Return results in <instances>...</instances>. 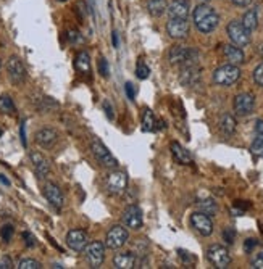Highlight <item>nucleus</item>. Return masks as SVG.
I'll return each mask as SVG.
<instances>
[{"instance_id":"nucleus-1","label":"nucleus","mask_w":263,"mask_h":269,"mask_svg":"<svg viewBox=\"0 0 263 269\" xmlns=\"http://www.w3.org/2000/svg\"><path fill=\"white\" fill-rule=\"evenodd\" d=\"M192 19H194L195 28L199 29L202 34H210L213 33L220 24V15L216 13L213 7L209 3H200L197 5L192 12Z\"/></svg>"},{"instance_id":"nucleus-47","label":"nucleus","mask_w":263,"mask_h":269,"mask_svg":"<svg viewBox=\"0 0 263 269\" xmlns=\"http://www.w3.org/2000/svg\"><path fill=\"white\" fill-rule=\"evenodd\" d=\"M24 129H26V123L21 124V142H23V145L26 147V133H24Z\"/></svg>"},{"instance_id":"nucleus-10","label":"nucleus","mask_w":263,"mask_h":269,"mask_svg":"<svg viewBox=\"0 0 263 269\" xmlns=\"http://www.w3.org/2000/svg\"><path fill=\"white\" fill-rule=\"evenodd\" d=\"M128 187V174L124 171H112L107 177V190L110 194H123Z\"/></svg>"},{"instance_id":"nucleus-31","label":"nucleus","mask_w":263,"mask_h":269,"mask_svg":"<svg viewBox=\"0 0 263 269\" xmlns=\"http://www.w3.org/2000/svg\"><path fill=\"white\" fill-rule=\"evenodd\" d=\"M18 269H40L42 265L37 261V260H33V258H24L18 263Z\"/></svg>"},{"instance_id":"nucleus-7","label":"nucleus","mask_w":263,"mask_h":269,"mask_svg":"<svg viewBox=\"0 0 263 269\" xmlns=\"http://www.w3.org/2000/svg\"><path fill=\"white\" fill-rule=\"evenodd\" d=\"M128 238H129V232L124 226H113L107 232V235H105V247L116 250V248L123 247L128 242Z\"/></svg>"},{"instance_id":"nucleus-12","label":"nucleus","mask_w":263,"mask_h":269,"mask_svg":"<svg viewBox=\"0 0 263 269\" xmlns=\"http://www.w3.org/2000/svg\"><path fill=\"white\" fill-rule=\"evenodd\" d=\"M166 31H168L170 37L173 39H186L191 31V24L188 19L170 18V21L166 23Z\"/></svg>"},{"instance_id":"nucleus-26","label":"nucleus","mask_w":263,"mask_h":269,"mask_svg":"<svg viewBox=\"0 0 263 269\" xmlns=\"http://www.w3.org/2000/svg\"><path fill=\"white\" fill-rule=\"evenodd\" d=\"M158 128V121H157L154 111L145 108L144 113H142V131L145 133H152V131H155Z\"/></svg>"},{"instance_id":"nucleus-50","label":"nucleus","mask_w":263,"mask_h":269,"mask_svg":"<svg viewBox=\"0 0 263 269\" xmlns=\"http://www.w3.org/2000/svg\"><path fill=\"white\" fill-rule=\"evenodd\" d=\"M0 181H2V182H3V184H7V185L10 184V182H8L7 179H5V177H3V176H0Z\"/></svg>"},{"instance_id":"nucleus-32","label":"nucleus","mask_w":263,"mask_h":269,"mask_svg":"<svg viewBox=\"0 0 263 269\" xmlns=\"http://www.w3.org/2000/svg\"><path fill=\"white\" fill-rule=\"evenodd\" d=\"M136 76H138V79H147L150 76V68L145 65L144 62H139L138 67H136Z\"/></svg>"},{"instance_id":"nucleus-18","label":"nucleus","mask_w":263,"mask_h":269,"mask_svg":"<svg viewBox=\"0 0 263 269\" xmlns=\"http://www.w3.org/2000/svg\"><path fill=\"white\" fill-rule=\"evenodd\" d=\"M34 139H36V144L39 147H42V149H50V147H53L57 144L58 133L52 128H42L36 133Z\"/></svg>"},{"instance_id":"nucleus-45","label":"nucleus","mask_w":263,"mask_h":269,"mask_svg":"<svg viewBox=\"0 0 263 269\" xmlns=\"http://www.w3.org/2000/svg\"><path fill=\"white\" fill-rule=\"evenodd\" d=\"M124 90H126V95H128V99H129V100H134L136 92H134L133 84H131V83H126V84H124Z\"/></svg>"},{"instance_id":"nucleus-39","label":"nucleus","mask_w":263,"mask_h":269,"mask_svg":"<svg viewBox=\"0 0 263 269\" xmlns=\"http://www.w3.org/2000/svg\"><path fill=\"white\" fill-rule=\"evenodd\" d=\"M252 268L254 269H263V252H260L259 255H257L254 260H252Z\"/></svg>"},{"instance_id":"nucleus-34","label":"nucleus","mask_w":263,"mask_h":269,"mask_svg":"<svg viewBox=\"0 0 263 269\" xmlns=\"http://www.w3.org/2000/svg\"><path fill=\"white\" fill-rule=\"evenodd\" d=\"M37 108L40 111H50L52 108H57V101H53L50 97H42L40 103L37 105Z\"/></svg>"},{"instance_id":"nucleus-37","label":"nucleus","mask_w":263,"mask_h":269,"mask_svg":"<svg viewBox=\"0 0 263 269\" xmlns=\"http://www.w3.org/2000/svg\"><path fill=\"white\" fill-rule=\"evenodd\" d=\"M99 73L100 76H104V78H108V63H107V60L105 58H100L99 60Z\"/></svg>"},{"instance_id":"nucleus-53","label":"nucleus","mask_w":263,"mask_h":269,"mask_svg":"<svg viewBox=\"0 0 263 269\" xmlns=\"http://www.w3.org/2000/svg\"><path fill=\"white\" fill-rule=\"evenodd\" d=\"M0 68H2V62H0Z\"/></svg>"},{"instance_id":"nucleus-20","label":"nucleus","mask_w":263,"mask_h":269,"mask_svg":"<svg viewBox=\"0 0 263 269\" xmlns=\"http://www.w3.org/2000/svg\"><path fill=\"white\" fill-rule=\"evenodd\" d=\"M223 53L226 60L229 62L231 65H236V67H239L245 62V55L242 52L241 47H237L234 44H229V45H223Z\"/></svg>"},{"instance_id":"nucleus-5","label":"nucleus","mask_w":263,"mask_h":269,"mask_svg":"<svg viewBox=\"0 0 263 269\" xmlns=\"http://www.w3.org/2000/svg\"><path fill=\"white\" fill-rule=\"evenodd\" d=\"M226 33H228V37L231 39V42L237 45V47H247L250 44V33L242 26L241 21L237 19H232V21L228 24L226 28Z\"/></svg>"},{"instance_id":"nucleus-27","label":"nucleus","mask_w":263,"mask_h":269,"mask_svg":"<svg viewBox=\"0 0 263 269\" xmlns=\"http://www.w3.org/2000/svg\"><path fill=\"white\" fill-rule=\"evenodd\" d=\"M220 131L226 137H229V135L234 134V131H236V119H234V116H231V115H223V116H221V119H220Z\"/></svg>"},{"instance_id":"nucleus-43","label":"nucleus","mask_w":263,"mask_h":269,"mask_svg":"<svg viewBox=\"0 0 263 269\" xmlns=\"http://www.w3.org/2000/svg\"><path fill=\"white\" fill-rule=\"evenodd\" d=\"M257 245H259V242H257V238H247L245 243H244V248H245V252H247V253H250Z\"/></svg>"},{"instance_id":"nucleus-2","label":"nucleus","mask_w":263,"mask_h":269,"mask_svg":"<svg viewBox=\"0 0 263 269\" xmlns=\"http://www.w3.org/2000/svg\"><path fill=\"white\" fill-rule=\"evenodd\" d=\"M241 78V69L236 65H223V67L216 68L213 71V83L221 87H229V85L236 84Z\"/></svg>"},{"instance_id":"nucleus-15","label":"nucleus","mask_w":263,"mask_h":269,"mask_svg":"<svg viewBox=\"0 0 263 269\" xmlns=\"http://www.w3.org/2000/svg\"><path fill=\"white\" fill-rule=\"evenodd\" d=\"M44 197L47 199V202L52 205L55 210H62L63 205H65V197H63V192L60 190V187L53 182H47L44 184Z\"/></svg>"},{"instance_id":"nucleus-21","label":"nucleus","mask_w":263,"mask_h":269,"mask_svg":"<svg viewBox=\"0 0 263 269\" xmlns=\"http://www.w3.org/2000/svg\"><path fill=\"white\" fill-rule=\"evenodd\" d=\"M199 67L197 65H186L183 67V71H181V76H179V81L183 83L184 85H192L195 84L197 81L200 78V73H199Z\"/></svg>"},{"instance_id":"nucleus-42","label":"nucleus","mask_w":263,"mask_h":269,"mask_svg":"<svg viewBox=\"0 0 263 269\" xmlns=\"http://www.w3.org/2000/svg\"><path fill=\"white\" fill-rule=\"evenodd\" d=\"M13 268V261L10 256H3L0 258V269H12Z\"/></svg>"},{"instance_id":"nucleus-40","label":"nucleus","mask_w":263,"mask_h":269,"mask_svg":"<svg viewBox=\"0 0 263 269\" xmlns=\"http://www.w3.org/2000/svg\"><path fill=\"white\" fill-rule=\"evenodd\" d=\"M104 110H105V113H107V118L108 119H113L115 118L113 106H112V103H110L108 100H104Z\"/></svg>"},{"instance_id":"nucleus-36","label":"nucleus","mask_w":263,"mask_h":269,"mask_svg":"<svg viewBox=\"0 0 263 269\" xmlns=\"http://www.w3.org/2000/svg\"><path fill=\"white\" fill-rule=\"evenodd\" d=\"M252 76H254L255 84L260 85V87H263V62L254 69V73H252Z\"/></svg>"},{"instance_id":"nucleus-19","label":"nucleus","mask_w":263,"mask_h":269,"mask_svg":"<svg viewBox=\"0 0 263 269\" xmlns=\"http://www.w3.org/2000/svg\"><path fill=\"white\" fill-rule=\"evenodd\" d=\"M189 0H171L166 7V12H168L170 18H183L188 19L189 17Z\"/></svg>"},{"instance_id":"nucleus-6","label":"nucleus","mask_w":263,"mask_h":269,"mask_svg":"<svg viewBox=\"0 0 263 269\" xmlns=\"http://www.w3.org/2000/svg\"><path fill=\"white\" fill-rule=\"evenodd\" d=\"M207 258H209V261L211 265L218 269H225L229 266V263H231V255H229V252H228V248L223 245H218V243L209 247V250H207Z\"/></svg>"},{"instance_id":"nucleus-25","label":"nucleus","mask_w":263,"mask_h":269,"mask_svg":"<svg viewBox=\"0 0 263 269\" xmlns=\"http://www.w3.org/2000/svg\"><path fill=\"white\" fill-rule=\"evenodd\" d=\"M242 26H244L247 31L252 33L255 31L257 26H259V13H257L255 8L252 10H247V12L244 13V17H242Z\"/></svg>"},{"instance_id":"nucleus-30","label":"nucleus","mask_w":263,"mask_h":269,"mask_svg":"<svg viewBox=\"0 0 263 269\" xmlns=\"http://www.w3.org/2000/svg\"><path fill=\"white\" fill-rule=\"evenodd\" d=\"M15 103H13V99L10 95H2L0 97V111L2 113H7V115H12L15 113Z\"/></svg>"},{"instance_id":"nucleus-38","label":"nucleus","mask_w":263,"mask_h":269,"mask_svg":"<svg viewBox=\"0 0 263 269\" xmlns=\"http://www.w3.org/2000/svg\"><path fill=\"white\" fill-rule=\"evenodd\" d=\"M223 238L228 243H234V238H236V231L232 227H226L223 231Z\"/></svg>"},{"instance_id":"nucleus-13","label":"nucleus","mask_w":263,"mask_h":269,"mask_svg":"<svg viewBox=\"0 0 263 269\" xmlns=\"http://www.w3.org/2000/svg\"><path fill=\"white\" fill-rule=\"evenodd\" d=\"M191 224L200 235H204V237H209L211 232H213V222H211V218L202 211H197L191 216Z\"/></svg>"},{"instance_id":"nucleus-35","label":"nucleus","mask_w":263,"mask_h":269,"mask_svg":"<svg viewBox=\"0 0 263 269\" xmlns=\"http://www.w3.org/2000/svg\"><path fill=\"white\" fill-rule=\"evenodd\" d=\"M250 151H252V155L263 158V139H254V142H252V145H250Z\"/></svg>"},{"instance_id":"nucleus-41","label":"nucleus","mask_w":263,"mask_h":269,"mask_svg":"<svg viewBox=\"0 0 263 269\" xmlns=\"http://www.w3.org/2000/svg\"><path fill=\"white\" fill-rule=\"evenodd\" d=\"M255 139H263V119L255 121Z\"/></svg>"},{"instance_id":"nucleus-49","label":"nucleus","mask_w":263,"mask_h":269,"mask_svg":"<svg viewBox=\"0 0 263 269\" xmlns=\"http://www.w3.org/2000/svg\"><path fill=\"white\" fill-rule=\"evenodd\" d=\"M112 37H113V45H115V47H118V34L113 33Z\"/></svg>"},{"instance_id":"nucleus-29","label":"nucleus","mask_w":263,"mask_h":269,"mask_svg":"<svg viewBox=\"0 0 263 269\" xmlns=\"http://www.w3.org/2000/svg\"><path fill=\"white\" fill-rule=\"evenodd\" d=\"M197 208H199L202 213L209 215V216L215 215V213L218 211V205H216V202L211 200V199H209V200H199V202H197Z\"/></svg>"},{"instance_id":"nucleus-11","label":"nucleus","mask_w":263,"mask_h":269,"mask_svg":"<svg viewBox=\"0 0 263 269\" xmlns=\"http://www.w3.org/2000/svg\"><path fill=\"white\" fill-rule=\"evenodd\" d=\"M123 222L126 227H129V229H134V231L140 229L144 224L142 210H140L138 205H129L123 211Z\"/></svg>"},{"instance_id":"nucleus-51","label":"nucleus","mask_w":263,"mask_h":269,"mask_svg":"<svg viewBox=\"0 0 263 269\" xmlns=\"http://www.w3.org/2000/svg\"><path fill=\"white\" fill-rule=\"evenodd\" d=\"M2 134H3V131H2V129H0V137H2Z\"/></svg>"},{"instance_id":"nucleus-9","label":"nucleus","mask_w":263,"mask_h":269,"mask_svg":"<svg viewBox=\"0 0 263 269\" xmlns=\"http://www.w3.org/2000/svg\"><path fill=\"white\" fill-rule=\"evenodd\" d=\"M86 258H88L90 268H100L104 265L105 260V245L102 242H92L88 243V247L84 248Z\"/></svg>"},{"instance_id":"nucleus-23","label":"nucleus","mask_w":263,"mask_h":269,"mask_svg":"<svg viewBox=\"0 0 263 269\" xmlns=\"http://www.w3.org/2000/svg\"><path fill=\"white\" fill-rule=\"evenodd\" d=\"M136 258L129 253H120L113 258V266L116 269H133L136 268Z\"/></svg>"},{"instance_id":"nucleus-16","label":"nucleus","mask_w":263,"mask_h":269,"mask_svg":"<svg viewBox=\"0 0 263 269\" xmlns=\"http://www.w3.org/2000/svg\"><path fill=\"white\" fill-rule=\"evenodd\" d=\"M67 243L74 252H84L89 243V237L83 229H73L67 234Z\"/></svg>"},{"instance_id":"nucleus-4","label":"nucleus","mask_w":263,"mask_h":269,"mask_svg":"<svg viewBox=\"0 0 263 269\" xmlns=\"http://www.w3.org/2000/svg\"><path fill=\"white\" fill-rule=\"evenodd\" d=\"M90 150H92L94 158L99 161L100 166L108 168V169L118 168V160L115 158V156L112 155V151H110L100 140H94L92 144H90Z\"/></svg>"},{"instance_id":"nucleus-3","label":"nucleus","mask_w":263,"mask_h":269,"mask_svg":"<svg viewBox=\"0 0 263 269\" xmlns=\"http://www.w3.org/2000/svg\"><path fill=\"white\" fill-rule=\"evenodd\" d=\"M168 58L173 65L186 67V65H197L199 53H197V50L183 47V45H175V47H171V50H170Z\"/></svg>"},{"instance_id":"nucleus-14","label":"nucleus","mask_w":263,"mask_h":269,"mask_svg":"<svg viewBox=\"0 0 263 269\" xmlns=\"http://www.w3.org/2000/svg\"><path fill=\"white\" fill-rule=\"evenodd\" d=\"M7 73L8 78L13 84H23L26 81V68L21 63V60L18 57H12L7 63Z\"/></svg>"},{"instance_id":"nucleus-22","label":"nucleus","mask_w":263,"mask_h":269,"mask_svg":"<svg viewBox=\"0 0 263 269\" xmlns=\"http://www.w3.org/2000/svg\"><path fill=\"white\" fill-rule=\"evenodd\" d=\"M170 149H171V153H173V156H175V160L178 161L179 165H191L192 163L191 153L179 144V142H171Z\"/></svg>"},{"instance_id":"nucleus-17","label":"nucleus","mask_w":263,"mask_h":269,"mask_svg":"<svg viewBox=\"0 0 263 269\" xmlns=\"http://www.w3.org/2000/svg\"><path fill=\"white\" fill-rule=\"evenodd\" d=\"M29 160H31L33 169L39 179L47 177V174L50 172V163L40 151H31V153H29Z\"/></svg>"},{"instance_id":"nucleus-46","label":"nucleus","mask_w":263,"mask_h":269,"mask_svg":"<svg viewBox=\"0 0 263 269\" xmlns=\"http://www.w3.org/2000/svg\"><path fill=\"white\" fill-rule=\"evenodd\" d=\"M231 2L237 5V7H249L252 3V0H231Z\"/></svg>"},{"instance_id":"nucleus-44","label":"nucleus","mask_w":263,"mask_h":269,"mask_svg":"<svg viewBox=\"0 0 263 269\" xmlns=\"http://www.w3.org/2000/svg\"><path fill=\"white\" fill-rule=\"evenodd\" d=\"M23 238H24L26 247H34V245H36V238H34L33 234H29V232H23Z\"/></svg>"},{"instance_id":"nucleus-52","label":"nucleus","mask_w":263,"mask_h":269,"mask_svg":"<svg viewBox=\"0 0 263 269\" xmlns=\"http://www.w3.org/2000/svg\"><path fill=\"white\" fill-rule=\"evenodd\" d=\"M58 2H67V0H58Z\"/></svg>"},{"instance_id":"nucleus-24","label":"nucleus","mask_w":263,"mask_h":269,"mask_svg":"<svg viewBox=\"0 0 263 269\" xmlns=\"http://www.w3.org/2000/svg\"><path fill=\"white\" fill-rule=\"evenodd\" d=\"M74 68L79 74H89L90 73V58L88 52H79L74 58Z\"/></svg>"},{"instance_id":"nucleus-8","label":"nucleus","mask_w":263,"mask_h":269,"mask_svg":"<svg viewBox=\"0 0 263 269\" xmlns=\"http://www.w3.org/2000/svg\"><path fill=\"white\" fill-rule=\"evenodd\" d=\"M255 108V95L250 92L237 94L234 97V111L237 116H249Z\"/></svg>"},{"instance_id":"nucleus-28","label":"nucleus","mask_w":263,"mask_h":269,"mask_svg":"<svg viewBox=\"0 0 263 269\" xmlns=\"http://www.w3.org/2000/svg\"><path fill=\"white\" fill-rule=\"evenodd\" d=\"M166 7H168L166 0H149L147 3V10L152 17H161L166 12Z\"/></svg>"},{"instance_id":"nucleus-48","label":"nucleus","mask_w":263,"mask_h":269,"mask_svg":"<svg viewBox=\"0 0 263 269\" xmlns=\"http://www.w3.org/2000/svg\"><path fill=\"white\" fill-rule=\"evenodd\" d=\"M78 34H79L78 31H70V33H68V39L71 40V42H74V40L78 39Z\"/></svg>"},{"instance_id":"nucleus-33","label":"nucleus","mask_w":263,"mask_h":269,"mask_svg":"<svg viewBox=\"0 0 263 269\" xmlns=\"http://www.w3.org/2000/svg\"><path fill=\"white\" fill-rule=\"evenodd\" d=\"M13 234H15V227L12 224H3L2 229H0V237H2V240L7 243L12 240Z\"/></svg>"}]
</instances>
